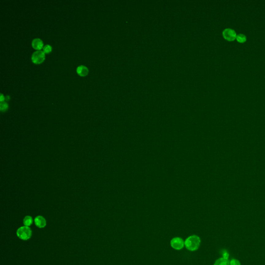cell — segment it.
I'll list each match as a JSON object with an SVG mask.
<instances>
[{
    "label": "cell",
    "mask_w": 265,
    "mask_h": 265,
    "mask_svg": "<svg viewBox=\"0 0 265 265\" xmlns=\"http://www.w3.org/2000/svg\"><path fill=\"white\" fill-rule=\"evenodd\" d=\"M201 242V239L196 235L190 236L184 241L186 248L190 251L197 250L200 246Z\"/></svg>",
    "instance_id": "6da1fadb"
},
{
    "label": "cell",
    "mask_w": 265,
    "mask_h": 265,
    "mask_svg": "<svg viewBox=\"0 0 265 265\" xmlns=\"http://www.w3.org/2000/svg\"><path fill=\"white\" fill-rule=\"evenodd\" d=\"M17 236L22 240H28L31 238L32 231L30 227L23 226L19 227L17 230Z\"/></svg>",
    "instance_id": "7a4b0ae2"
},
{
    "label": "cell",
    "mask_w": 265,
    "mask_h": 265,
    "mask_svg": "<svg viewBox=\"0 0 265 265\" xmlns=\"http://www.w3.org/2000/svg\"><path fill=\"white\" fill-rule=\"evenodd\" d=\"M171 247L176 250H180L185 245L184 240L180 237H175L172 239L171 241Z\"/></svg>",
    "instance_id": "3957f363"
},
{
    "label": "cell",
    "mask_w": 265,
    "mask_h": 265,
    "mask_svg": "<svg viewBox=\"0 0 265 265\" xmlns=\"http://www.w3.org/2000/svg\"><path fill=\"white\" fill-rule=\"evenodd\" d=\"M45 55L44 52L41 50H37L32 55V61L35 64H40L45 60Z\"/></svg>",
    "instance_id": "277c9868"
},
{
    "label": "cell",
    "mask_w": 265,
    "mask_h": 265,
    "mask_svg": "<svg viewBox=\"0 0 265 265\" xmlns=\"http://www.w3.org/2000/svg\"><path fill=\"white\" fill-rule=\"evenodd\" d=\"M237 34L235 30L230 28H226L223 31L224 38L228 41H234L236 39Z\"/></svg>",
    "instance_id": "5b68a950"
},
{
    "label": "cell",
    "mask_w": 265,
    "mask_h": 265,
    "mask_svg": "<svg viewBox=\"0 0 265 265\" xmlns=\"http://www.w3.org/2000/svg\"><path fill=\"white\" fill-rule=\"evenodd\" d=\"M35 225L40 229H43L46 226L47 222L46 219L40 215H38L34 219Z\"/></svg>",
    "instance_id": "8992f818"
},
{
    "label": "cell",
    "mask_w": 265,
    "mask_h": 265,
    "mask_svg": "<svg viewBox=\"0 0 265 265\" xmlns=\"http://www.w3.org/2000/svg\"><path fill=\"white\" fill-rule=\"evenodd\" d=\"M32 45L35 49L40 50L43 48V42L40 38H35L32 40Z\"/></svg>",
    "instance_id": "52a82bcc"
},
{
    "label": "cell",
    "mask_w": 265,
    "mask_h": 265,
    "mask_svg": "<svg viewBox=\"0 0 265 265\" xmlns=\"http://www.w3.org/2000/svg\"><path fill=\"white\" fill-rule=\"evenodd\" d=\"M77 72L81 76H85L89 72L88 68L84 65H80L77 68Z\"/></svg>",
    "instance_id": "ba28073f"
},
{
    "label": "cell",
    "mask_w": 265,
    "mask_h": 265,
    "mask_svg": "<svg viewBox=\"0 0 265 265\" xmlns=\"http://www.w3.org/2000/svg\"><path fill=\"white\" fill-rule=\"evenodd\" d=\"M214 265H230V262L229 261V259L222 257L216 260Z\"/></svg>",
    "instance_id": "9c48e42d"
},
{
    "label": "cell",
    "mask_w": 265,
    "mask_h": 265,
    "mask_svg": "<svg viewBox=\"0 0 265 265\" xmlns=\"http://www.w3.org/2000/svg\"><path fill=\"white\" fill-rule=\"evenodd\" d=\"M33 220L32 217L29 215L26 216L23 219V224H24V225L26 226L29 227L30 226L32 225V224H33Z\"/></svg>",
    "instance_id": "30bf717a"
},
{
    "label": "cell",
    "mask_w": 265,
    "mask_h": 265,
    "mask_svg": "<svg viewBox=\"0 0 265 265\" xmlns=\"http://www.w3.org/2000/svg\"><path fill=\"white\" fill-rule=\"evenodd\" d=\"M236 40L237 41L240 43H244L247 40V37L244 34H239L237 35Z\"/></svg>",
    "instance_id": "8fae6325"
},
{
    "label": "cell",
    "mask_w": 265,
    "mask_h": 265,
    "mask_svg": "<svg viewBox=\"0 0 265 265\" xmlns=\"http://www.w3.org/2000/svg\"><path fill=\"white\" fill-rule=\"evenodd\" d=\"M8 105L7 103H6L4 101L3 102H1L0 104V109L2 111H5L8 109Z\"/></svg>",
    "instance_id": "7c38bea8"
},
{
    "label": "cell",
    "mask_w": 265,
    "mask_h": 265,
    "mask_svg": "<svg viewBox=\"0 0 265 265\" xmlns=\"http://www.w3.org/2000/svg\"><path fill=\"white\" fill-rule=\"evenodd\" d=\"M43 52L44 53H48L52 51V47L49 45H46L43 47Z\"/></svg>",
    "instance_id": "4fadbf2b"
},
{
    "label": "cell",
    "mask_w": 265,
    "mask_h": 265,
    "mask_svg": "<svg viewBox=\"0 0 265 265\" xmlns=\"http://www.w3.org/2000/svg\"><path fill=\"white\" fill-rule=\"evenodd\" d=\"M230 265H241L240 262L236 259H232L230 261Z\"/></svg>",
    "instance_id": "5bb4252c"
},
{
    "label": "cell",
    "mask_w": 265,
    "mask_h": 265,
    "mask_svg": "<svg viewBox=\"0 0 265 265\" xmlns=\"http://www.w3.org/2000/svg\"><path fill=\"white\" fill-rule=\"evenodd\" d=\"M4 99H5V98L3 96V94L1 93V97H0V101H1V102H3L4 101Z\"/></svg>",
    "instance_id": "9a60e30c"
},
{
    "label": "cell",
    "mask_w": 265,
    "mask_h": 265,
    "mask_svg": "<svg viewBox=\"0 0 265 265\" xmlns=\"http://www.w3.org/2000/svg\"><path fill=\"white\" fill-rule=\"evenodd\" d=\"M6 100H7V101H8V100H9V98H10V96L7 95V96H6Z\"/></svg>",
    "instance_id": "2e32d148"
}]
</instances>
